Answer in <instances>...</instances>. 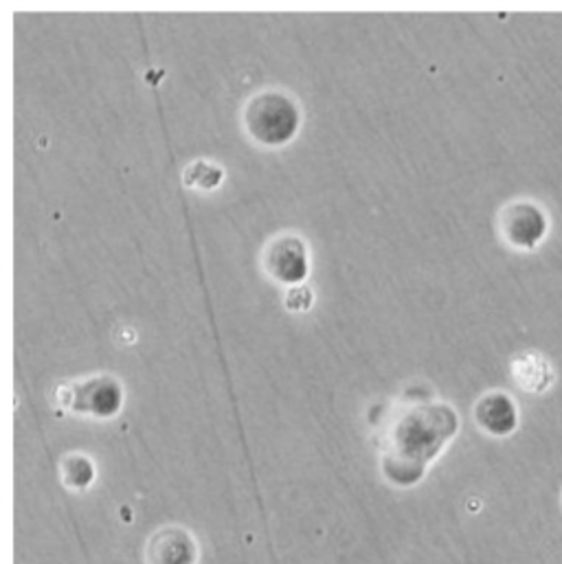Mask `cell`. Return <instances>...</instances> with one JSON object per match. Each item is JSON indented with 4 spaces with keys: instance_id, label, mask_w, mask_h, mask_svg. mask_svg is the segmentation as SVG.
Segmentation results:
<instances>
[{
    "instance_id": "obj_1",
    "label": "cell",
    "mask_w": 562,
    "mask_h": 564,
    "mask_svg": "<svg viewBox=\"0 0 562 564\" xmlns=\"http://www.w3.org/2000/svg\"><path fill=\"white\" fill-rule=\"evenodd\" d=\"M460 431L457 411L437 400H413L398 406L382 437L380 468L396 488H411L426 475Z\"/></svg>"
},
{
    "instance_id": "obj_2",
    "label": "cell",
    "mask_w": 562,
    "mask_h": 564,
    "mask_svg": "<svg viewBox=\"0 0 562 564\" xmlns=\"http://www.w3.org/2000/svg\"><path fill=\"white\" fill-rule=\"evenodd\" d=\"M301 123L296 101L278 88L256 93L245 106L247 132L264 145L288 143Z\"/></svg>"
},
{
    "instance_id": "obj_3",
    "label": "cell",
    "mask_w": 562,
    "mask_h": 564,
    "mask_svg": "<svg viewBox=\"0 0 562 564\" xmlns=\"http://www.w3.org/2000/svg\"><path fill=\"white\" fill-rule=\"evenodd\" d=\"M57 404L97 420L115 417L123 404V389L117 378L99 373L57 387Z\"/></svg>"
},
{
    "instance_id": "obj_4",
    "label": "cell",
    "mask_w": 562,
    "mask_h": 564,
    "mask_svg": "<svg viewBox=\"0 0 562 564\" xmlns=\"http://www.w3.org/2000/svg\"><path fill=\"white\" fill-rule=\"evenodd\" d=\"M550 216L534 200H512L499 214V234L517 251H534L550 236Z\"/></svg>"
},
{
    "instance_id": "obj_5",
    "label": "cell",
    "mask_w": 562,
    "mask_h": 564,
    "mask_svg": "<svg viewBox=\"0 0 562 564\" xmlns=\"http://www.w3.org/2000/svg\"><path fill=\"white\" fill-rule=\"evenodd\" d=\"M267 273L280 283L296 285L307 275V249L299 236L281 234L273 238L262 256Z\"/></svg>"
},
{
    "instance_id": "obj_6",
    "label": "cell",
    "mask_w": 562,
    "mask_h": 564,
    "mask_svg": "<svg viewBox=\"0 0 562 564\" xmlns=\"http://www.w3.org/2000/svg\"><path fill=\"white\" fill-rule=\"evenodd\" d=\"M143 558L145 564H198V541L181 525H165L148 539Z\"/></svg>"
},
{
    "instance_id": "obj_7",
    "label": "cell",
    "mask_w": 562,
    "mask_h": 564,
    "mask_svg": "<svg viewBox=\"0 0 562 564\" xmlns=\"http://www.w3.org/2000/svg\"><path fill=\"white\" fill-rule=\"evenodd\" d=\"M473 417L486 435L499 440L515 435L521 424V411L515 398L506 391L484 393L473 409Z\"/></svg>"
},
{
    "instance_id": "obj_8",
    "label": "cell",
    "mask_w": 562,
    "mask_h": 564,
    "mask_svg": "<svg viewBox=\"0 0 562 564\" xmlns=\"http://www.w3.org/2000/svg\"><path fill=\"white\" fill-rule=\"evenodd\" d=\"M512 376L528 393H545L556 382L554 365L539 351H526L512 360Z\"/></svg>"
},
{
    "instance_id": "obj_9",
    "label": "cell",
    "mask_w": 562,
    "mask_h": 564,
    "mask_svg": "<svg viewBox=\"0 0 562 564\" xmlns=\"http://www.w3.org/2000/svg\"><path fill=\"white\" fill-rule=\"evenodd\" d=\"M60 475H62V484L68 490H86L93 486L95 481V464L90 457L82 455V453H71L62 459L60 464Z\"/></svg>"
},
{
    "instance_id": "obj_10",
    "label": "cell",
    "mask_w": 562,
    "mask_h": 564,
    "mask_svg": "<svg viewBox=\"0 0 562 564\" xmlns=\"http://www.w3.org/2000/svg\"><path fill=\"white\" fill-rule=\"evenodd\" d=\"M223 178V170L214 163H207V161H198L194 165H190L185 170V185L190 187H216Z\"/></svg>"
}]
</instances>
